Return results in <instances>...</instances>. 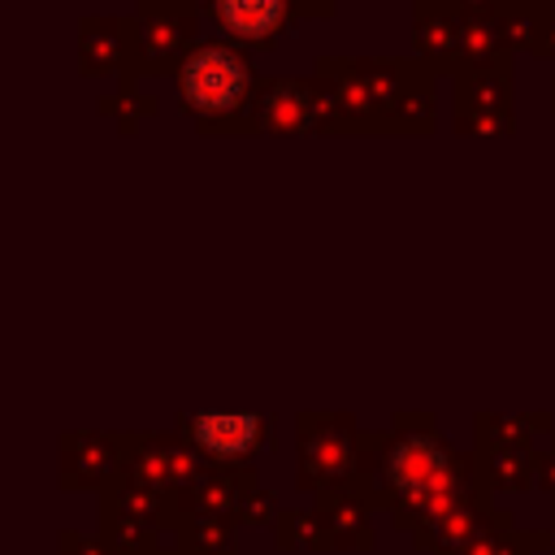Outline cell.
<instances>
[{
    "instance_id": "obj_17",
    "label": "cell",
    "mask_w": 555,
    "mask_h": 555,
    "mask_svg": "<svg viewBox=\"0 0 555 555\" xmlns=\"http://www.w3.org/2000/svg\"><path fill=\"white\" fill-rule=\"evenodd\" d=\"M494 17H499V26L516 52H529L542 61L555 56V17L546 13L542 0H499Z\"/></svg>"
},
{
    "instance_id": "obj_30",
    "label": "cell",
    "mask_w": 555,
    "mask_h": 555,
    "mask_svg": "<svg viewBox=\"0 0 555 555\" xmlns=\"http://www.w3.org/2000/svg\"><path fill=\"white\" fill-rule=\"evenodd\" d=\"M546 551L555 555V520H551V529H546Z\"/></svg>"
},
{
    "instance_id": "obj_29",
    "label": "cell",
    "mask_w": 555,
    "mask_h": 555,
    "mask_svg": "<svg viewBox=\"0 0 555 555\" xmlns=\"http://www.w3.org/2000/svg\"><path fill=\"white\" fill-rule=\"evenodd\" d=\"M178 4H191V9H199V13H208V4H212V0H178Z\"/></svg>"
},
{
    "instance_id": "obj_20",
    "label": "cell",
    "mask_w": 555,
    "mask_h": 555,
    "mask_svg": "<svg viewBox=\"0 0 555 555\" xmlns=\"http://www.w3.org/2000/svg\"><path fill=\"white\" fill-rule=\"evenodd\" d=\"M156 108H160L156 95H147V91H139V87H121V82H117L108 95L95 100V113H100V117H113L121 134H130L139 121L156 117Z\"/></svg>"
},
{
    "instance_id": "obj_24",
    "label": "cell",
    "mask_w": 555,
    "mask_h": 555,
    "mask_svg": "<svg viewBox=\"0 0 555 555\" xmlns=\"http://www.w3.org/2000/svg\"><path fill=\"white\" fill-rule=\"evenodd\" d=\"M61 555H113L104 538H82V533H61Z\"/></svg>"
},
{
    "instance_id": "obj_3",
    "label": "cell",
    "mask_w": 555,
    "mask_h": 555,
    "mask_svg": "<svg viewBox=\"0 0 555 555\" xmlns=\"http://www.w3.org/2000/svg\"><path fill=\"white\" fill-rule=\"evenodd\" d=\"M264 78L247 48L230 39H199L173 74L178 108L204 134H256V100Z\"/></svg>"
},
{
    "instance_id": "obj_33",
    "label": "cell",
    "mask_w": 555,
    "mask_h": 555,
    "mask_svg": "<svg viewBox=\"0 0 555 555\" xmlns=\"http://www.w3.org/2000/svg\"><path fill=\"white\" fill-rule=\"evenodd\" d=\"M334 4H338V0H334Z\"/></svg>"
},
{
    "instance_id": "obj_15",
    "label": "cell",
    "mask_w": 555,
    "mask_h": 555,
    "mask_svg": "<svg viewBox=\"0 0 555 555\" xmlns=\"http://www.w3.org/2000/svg\"><path fill=\"white\" fill-rule=\"evenodd\" d=\"M473 464L490 494H512L538 486V451L520 442H481L473 438Z\"/></svg>"
},
{
    "instance_id": "obj_2",
    "label": "cell",
    "mask_w": 555,
    "mask_h": 555,
    "mask_svg": "<svg viewBox=\"0 0 555 555\" xmlns=\"http://www.w3.org/2000/svg\"><path fill=\"white\" fill-rule=\"evenodd\" d=\"M312 78L334 91L343 134L438 130V74L416 56H317Z\"/></svg>"
},
{
    "instance_id": "obj_6",
    "label": "cell",
    "mask_w": 555,
    "mask_h": 555,
    "mask_svg": "<svg viewBox=\"0 0 555 555\" xmlns=\"http://www.w3.org/2000/svg\"><path fill=\"white\" fill-rule=\"evenodd\" d=\"M256 134H343V113L321 78H264Z\"/></svg>"
},
{
    "instance_id": "obj_7",
    "label": "cell",
    "mask_w": 555,
    "mask_h": 555,
    "mask_svg": "<svg viewBox=\"0 0 555 555\" xmlns=\"http://www.w3.org/2000/svg\"><path fill=\"white\" fill-rule=\"evenodd\" d=\"M121 447V473L160 490V494H182L195 486V477L208 468V460L182 438V434H117Z\"/></svg>"
},
{
    "instance_id": "obj_12",
    "label": "cell",
    "mask_w": 555,
    "mask_h": 555,
    "mask_svg": "<svg viewBox=\"0 0 555 555\" xmlns=\"http://www.w3.org/2000/svg\"><path fill=\"white\" fill-rule=\"evenodd\" d=\"M121 473L117 434L74 429L61 434V486L65 490H104Z\"/></svg>"
},
{
    "instance_id": "obj_18",
    "label": "cell",
    "mask_w": 555,
    "mask_h": 555,
    "mask_svg": "<svg viewBox=\"0 0 555 555\" xmlns=\"http://www.w3.org/2000/svg\"><path fill=\"white\" fill-rule=\"evenodd\" d=\"M100 538L108 542L113 555H160L152 525L121 516V512H108V507H100Z\"/></svg>"
},
{
    "instance_id": "obj_21",
    "label": "cell",
    "mask_w": 555,
    "mask_h": 555,
    "mask_svg": "<svg viewBox=\"0 0 555 555\" xmlns=\"http://www.w3.org/2000/svg\"><path fill=\"white\" fill-rule=\"evenodd\" d=\"M230 529L234 520H221V516H186L178 525L173 551H230Z\"/></svg>"
},
{
    "instance_id": "obj_31",
    "label": "cell",
    "mask_w": 555,
    "mask_h": 555,
    "mask_svg": "<svg viewBox=\"0 0 555 555\" xmlns=\"http://www.w3.org/2000/svg\"><path fill=\"white\" fill-rule=\"evenodd\" d=\"M551 113H555V78H551Z\"/></svg>"
},
{
    "instance_id": "obj_23",
    "label": "cell",
    "mask_w": 555,
    "mask_h": 555,
    "mask_svg": "<svg viewBox=\"0 0 555 555\" xmlns=\"http://www.w3.org/2000/svg\"><path fill=\"white\" fill-rule=\"evenodd\" d=\"M238 520H243V525H269V520H278V503H273V494H269V490H256V494L243 503Z\"/></svg>"
},
{
    "instance_id": "obj_16",
    "label": "cell",
    "mask_w": 555,
    "mask_h": 555,
    "mask_svg": "<svg viewBox=\"0 0 555 555\" xmlns=\"http://www.w3.org/2000/svg\"><path fill=\"white\" fill-rule=\"evenodd\" d=\"M317 520H321V546H369L373 542L369 503L351 486L317 494Z\"/></svg>"
},
{
    "instance_id": "obj_25",
    "label": "cell",
    "mask_w": 555,
    "mask_h": 555,
    "mask_svg": "<svg viewBox=\"0 0 555 555\" xmlns=\"http://www.w3.org/2000/svg\"><path fill=\"white\" fill-rule=\"evenodd\" d=\"M538 486L555 499V438H551V451H538Z\"/></svg>"
},
{
    "instance_id": "obj_32",
    "label": "cell",
    "mask_w": 555,
    "mask_h": 555,
    "mask_svg": "<svg viewBox=\"0 0 555 555\" xmlns=\"http://www.w3.org/2000/svg\"><path fill=\"white\" fill-rule=\"evenodd\" d=\"M542 4H546V13H551V17H555V0H542Z\"/></svg>"
},
{
    "instance_id": "obj_1",
    "label": "cell",
    "mask_w": 555,
    "mask_h": 555,
    "mask_svg": "<svg viewBox=\"0 0 555 555\" xmlns=\"http://www.w3.org/2000/svg\"><path fill=\"white\" fill-rule=\"evenodd\" d=\"M347 486L369 507H386L416 542L447 512L486 490L473 455L455 451L429 412H395L390 429H360V464Z\"/></svg>"
},
{
    "instance_id": "obj_27",
    "label": "cell",
    "mask_w": 555,
    "mask_h": 555,
    "mask_svg": "<svg viewBox=\"0 0 555 555\" xmlns=\"http://www.w3.org/2000/svg\"><path fill=\"white\" fill-rule=\"evenodd\" d=\"M464 17H494L499 13V0H455Z\"/></svg>"
},
{
    "instance_id": "obj_14",
    "label": "cell",
    "mask_w": 555,
    "mask_h": 555,
    "mask_svg": "<svg viewBox=\"0 0 555 555\" xmlns=\"http://www.w3.org/2000/svg\"><path fill=\"white\" fill-rule=\"evenodd\" d=\"M126 65V17L82 13L78 17V74L82 78H121Z\"/></svg>"
},
{
    "instance_id": "obj_8",
    "label": "cell",
    "mask_w": 555,
    "mask_h": 555,
    "mask_svg": "<svg viewBox=\"0 0 555 555\" xmlns=\"http://www.w3.org/2000/svg\"><path fill=\"white\" fill-rule=\"evenodd\" d=\"M178 434L208 460L225 468H251L256 451L269 442L264 412H186Z\"/></svg>"
},
{
    "instance_id": "obj_11",
    "label": "cell",
    "mask_w": 555,
    "mask_h": 555,
    "mask_svg": "<svg viewBox=\"0 0 555 555\" xmlns=\"http://www.w3.org/2000/svg\"><path fill=\"white\" fill-rule=\"evenodd\" d=\"M208 17L217 22V30L230 43L264 52L291 30L295 9H291V0H212Z\"/></svg>"
},
{
    "instance_id": "obj_9",
    "label": "cell",
    "mask_w": 555,
    "mask_h": 555,
    "mask_svg": "<svg viewBox=\"0 0 555 555\" xmlns=\"http://www.w3.org/2000/svg\"><path fill=\"white\" fill-rule=\"evenodd\" d=\"M451 126L460 134H512L516 130V100H512V65L503 69H468L455 82Z\"/></svg>"
},
{
    "instance_id": "obj_22",
    "label": "cell",
    "mask_w": 555,
    "mask_h": 555,
    "mask_svg": "<svg viewBox=\"0 0 555 555\" xmlns=\"http://www.w3.org/2000/svg\"><path fill=\"white\" fill-rule=\"evenodd\" d=\"M273 529H278V546H321V520H317V507H312V512L286 507V512H278Z\"/></svg>"
},
{
    "instance_id": "obj_26",
    "label": "cell",
    "mask_w": 555,
    "mask_h": 555,
    "mask_svg": "<svg viewBox=\"0 0 555 555\" xmlns=\"http://www.w3.org/2000/svg\"><path fill=\"white\" fill-rule=\"evenodd\" d=\"M291 9H295V17H334L338 13L334 0H291Z\"/></svg>"
},
{
    "instance_id": "obj_19",
    "label": "cell",
    "mask_w": 555,
    "mask_h": 555,
    "mask_svg": "<svg viewBox=\"0 0 555 555\" xmlns=\"http://www.w3.org/2000/svg\"><path fill=\"white\" fill-rule=\"evenodd\" d=\"M542 542H546V533H516L512 529V512L499 507L494 520H490V529L464 555H533Z\"/></svg>"
},
{
    "instance_id": "obj_13",
    "label": "cell",
    "mask_w": 555,
    "mask_h": 555,
    "mask_svg": "<svg viewBox=\"0 0 555 555\" xmlns=\"http://www.w3.org/2000/svg\"><path fill=\"white\" fill-rule=\"evenodd\" d=\"M256 473L251 468H225V464H208L195 486H186L178 494V512L186 516H221V520H238L243 503L256 494Z\"/></svg>"
},
{
    "instance_id": "obj_5",
    "label": "cell",
    "mask_w": 555,
    "mask_h": 555,
    "mask_svg": "<svg viewBox=\"0 0 555 555\" xmlns=\"http://www.w3.org/2000/svg\"><path fill=\"white\" fill-rule=\"evenodd\" d=\"M295 486L325 494L356 477L360 429L351 412H299L295 416Z\"/></svg>"
},
{
    "instance_id": "obj_10",
    "label": "cell",
    "mask_w": 555,
    "mask_h": 555,
    "mask_svg": "<svg viewBox=\"0 0 555 555\" xmlns=\"http://www.w3.org/2000/svg\"><path fill=\"white\" fill-rule=\"evenodd\" d=\"M412 56L438 78L464 74V13L455 0H412Z\"/></svg>"
},
{
    "instance_id": "obj_28",
    "label": "cell",
    "mask_w": 555,
    "mask_h": 555,
    "mask_svg": "<svg viewBox=\"0 0 555 555\" xmlns=\"http://www.w3.org/2000/svg\"><path fill=\"white\" fill-rule=\"evenodd\" d=\"M169 555H234V551H169Z\"/></svg>"
},
{
    "instance_id": "obj_4",
    "label": "cell",
    "mask_w": 555,
    "mask_h": 555,
    "mask_svg": "<svg viewBox=\"0 0 555 555\" xmlns=\"http://www.w3.org/2000/svg\"><path fill=\"white\" fill-rule=\"evenodd\" d=\"M199 43V9L178 0H139L126 13V65L121 87H139V78L178 74L186 52Z\"/></svg>"
}]
</instances>
